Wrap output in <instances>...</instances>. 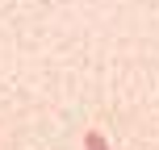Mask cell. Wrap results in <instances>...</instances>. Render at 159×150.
<instances>
[{
	"instance_id": "6da1fadb",
	"label": "cell",
	"mask_w": 159,
	"mask_h": 150,
	"mask_svg": "<svg viewBox=\"0 0 159 150\" xmlns=\"http://www.w3.org/2000/svg\"><path fill=\"white\" fill-rule=\"evenodd\" d=\"M84 150H109V142H105L101 129H88V134H84Z\"/></svg>"
}]
</instances>
